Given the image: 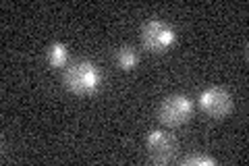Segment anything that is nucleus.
<instances>
[{
  "instance_id": "obj_5",
  "label": "nucleus",
  "mask_w": 249,
  "mask_h": 166,
  "mask_svg": "<svg viewBox=\"0 0 249 166\" xmlns=\"http://www.w3.org/2000/svg\"><path fill=\"white\" fill-rule=\"evenodd\" d=\"M199 104H201V108H204L210 116L222 118V116H227L231 112L232 98H231V93L224 88H208L206 92H201Z\"/></svg>"
},
{
  "instance_id": "obj_6",
  "label": "nucleus",
  "mask_w": 249,
  "mask_h": 166,
  "mask_svg": "<svg viewBox=\"0 0 249 166\" xmlns=\"http://www.w3.org/2000/svg\"><path fill=\"white\" fill-rule=\"evenodd\" d=\"M114 60L123 71H131V69H135V65H137V52L131 48V46H121V48L116 50V54H114Z\"/></svg>"
},
{
  "instance_id": "obj_1",
  "label": "nucleus",
  "mask_w": 249,
  "mask_h": 166,
  "mask_svg": "<svg viewBox=\"0 0 249 166\" xmlns=\"http://www.w3.org/2000/svg\"><path fill=\"white\" fill-rule=\"evenodd\" d=\"M102 83V73L89 60L73 62L65 71V85L75 93H93Z\"/></svg>"
},
{
  "instance_id": "obj_2",
  "label": "nucleus",
  "mask_w": 249,
  "mask_h": 166,
  "mask_svg": "<svg viewBox=\"0 0 249 166\" xmlns=\"http://www.w3.org/2000/svg\"><path fill=\"white\" fill-rule=\"evenodd\" d=\"M145 148H147V156L152 162L158 164H166L170 160H175L177 156V139L166 131H150L145 139Z\"/></svg>"
},
{
  "instance_id": "obj_8",
  "label": "nucleus",
  "mask_w": 249,
  "mask_h": 166,
  "mask_svg": "<svg viewBox=\"0 0 249 166\" xmlns=\"http://www.w3.org/2000/svg\"><path fill=\"white\" fill-rule=\"evenodd\" d=\"M185 166H214L216 160L214 158H210V156H201V154H196V156H187L185 160H183Z\"/></svg>"
},
{
  "instance_id": "obj_3",
  "label": "nucleus",
  "mask_w": 249,
  "mask_h": 166,
  "mask_svg": "<svg viewBox=\"0 0 249 166\" xmlns=\"http://www.w3.org/2000/svg\"><path fill=\"white\" fill-rule=\"evenodd\" d=\"M142 39H143V46L152 52H162L166 50L170 44L175 42V29L168 25L164 21H158V19H152L147 21L143 29H142Z\"/></svg>"
},
{
  "instance_id": "obj_4",
  "label": "nucleus",
  "mask_w": 249,
  "mask_h": 166,
  "mask_svg": "<svg viewBox=\"0 0 249 166\" xmlns=\"http://www.w3.org/2000/svg\"><path fill=\"white\" fill-rule=\"evenodd\" d=\"M191 110H193L191 100L183 96V93H175V96H168L162 100L160 121L170 125V127H177V125H183L191 116Z\"/></svg>"
},
{
  "instance_id": "obj_7",
  "label": "nucleus",
  "mask_w": 249,
  "mask_h": 166,
  "mask_svg": "<svg viewBox=\"0 0 249 166\" xmlns=\"http://www.w3.org/2000/svg\"><path fill=\"white\" fill-rule=\"evenodd\" d=\"M67 56H69V50H67L65 44L56 42V44H52L48 48V62H50V67H54V69L65 67Z\"/></svg>"
}]
</instances>
